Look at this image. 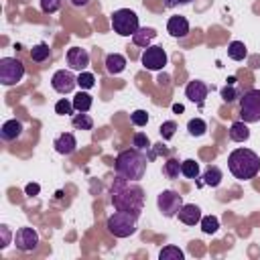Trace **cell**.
I'll use <instances>...</instances> for the list:
<instances>
[{"label":"cell","mask_w":260,"mask_h":260,"mask_svg":"<svg viewBox=\"0 0 260 260\" xmlns=\"http://www.w3.org/2000/svg\"><path fill=\"white\" fill-rule=\"evenodd\" d=\"M110 195L116 209L140 215L144 207V189L138 185V181H128L118 175L110 185Z\"/></svg>","instance_id":"6da1fadb"},{"label":"cell","mask_w":260,"mask_h":260,"mask_svg":"<svg viewBox=\"0 0 260 260\" xmlns=\"http://www.w3.org/2000/svg\"><path fill=\"white\" fill-rule=\"evenodd\" d=\"M146 165H148V156L142 150L126 148V150L118 152L114 169H116V175H120L128 181H140L146 173Z\"/></svg>","instance_id":"7a4b0ae2"},{"label":"cell","mask_w":260,"mask_h":260,"mask_svg":"<svg viewBox=\"0 0 260 260\" xmlns=\"http://www.w3.org/2000/svg\"><path fill=\"white\" fill-rule=\"evenodd\" d=\"M230 173L240 181H250L260 173V156L250 148H236L228 156Z\"/></svg>","instance_id":"3957f363"},{"label":"cell","mask_w":260,"mask_h":260,"mask_svg":"<svg viewBox=\"0 0 260 260\" xmlns=\"http://www.w3.org/2000/svg\"><path fill=\"white\" fill-rule=\"evenodd\" d=\"M136 223H138V215L130 213V211H120L116 209V213H112L106 221V228L112 236L116 238H128L136 232Z\"/></svg>","instance_id":"277c9868"},{"label":"cell","mask_w":260,"mask_h":260,"mask_svg":"<svg viewBox=\"0 0 260 260\" xmlns=\"http://www.w3.org/2000/svg\"><path fill=\"white\" fill-rule=\"evenodd\" d=\"M112 28H114V32H118L122 37L134 35L140 28L136 12L130 10V8H118V10H114L112 12Z\"/></svg>","instance_id":"5b68a950"},{"label":"cell","mask_w":260,"mask_h":260,"mask_svg":"<svg viewBox=\"0 0 260 260\" xmlns=\"http://www.w3.org/2000/svg\"><path fill=\"white\" fill-rule=\"evenodd\" d=\"M240 118L246 124L260 122V89H248L240 95Z\"/></svg>","instance_id":"8992f818"},{"label":"cell","mask_w":260,"mask_h":260,"mask_svg":"<svg viewBox=\"0 0 260 260\" xmlns=\"http://www.w3.org/2000/svg\"><path fill=\"white\" fill-rule=\"evenodd\" d=\"M24 77V65L16 57H2L0 59V81L2 85H16Z\"/></svg>","instance_id":"52a82bcc"},{"label":"cell","mask_w":260,"mask_h":260,"mask_svg":"<svg viewBox=\"0 0 260 260\" xmlns=\"http://www.w3.org/2000/svg\"><path fill=\"white\" fill-rule=\"evenodd\" d=\"M181 205H183V197H181L177 191H173V189H165V191H160L158 197H156V207H158V211H160L165 217L177 215L179 209H181Z\"/></svg>","instance_id":"ba28073f"},{"label":"cell","mask_w":260,"mask_h":260,"mask_svg":"<svg viewBox=\"0 0 260 260\" xmlns=\"http://www.w3.org/2000/svg\"><path fill=\"white\" fill-rule=\"evenodd\" d=\"M140 61H142V65H144L148 71H158V69H162V67L167 65V53H165L162 47L152 45V47H146V49H144Z\"/></svg>","instance_id":"9c48e42d"},{"label":"cell","mask_w":260,"mask_h":260,"mask_svg":"<svg viewBox=\"0 0 260 260\" xmlns=\"http://www.w3.org/2000/svg\"><path fill=\"white\" fill-rule=\"evenodd\" d=\"M75 85H77V77L67 69H59L51 77V87L59 93H71Z\"/></svg>","instance_id":"30bf717a"},{"label":"cell","mask_w":260,"mask_h":260,"mask_svg":"<svg viewBox=\"0 0 260 260\" xmlns=\"http://www.w3.org/2000/svg\"><path fill=\"white\" fill-rule=\"evenodd\" d=\"M14 246L20 252H32L39 246V234L32 228H20L14 234Z\"/></svg>","instance_id":"8fae6325"},{"label":"cell","mask_w":260,"mask_h":260,"mask_svg":"<svg viewBox=\"0 0 260 260\" xmlns=\"http://www.w3.org/2000/svg\"><path fill=\"white\" fill-rule=\"evenodd\" d=\"M65 59H67L69 69H75V71H85V67L89 65V53L87 49H81V47H71Z\"/></svg>","instance_id":"7c38bea8"},{"label":"cell","mask_w":260,"mask_h":260,"mask_svg":"<svg viewBox=\"0 0 260 260\" xmlns=\"http://www.w3.org/2000/svg\"><path fill=\"white\" fill-rule=\"evenodd\" d=\"M207 91H209L207 83H203V81H199V79L189 81L187 87H185V95H187V100L193 102V104H197V106L203 104V100L207 98Z\"/></svg>","instance_id":"4fadbf2b"},{"label":"cell","mask_w":260,"mask_h":260,"mask_svg":"<svg viewBox=\"0 0 260 260\" xmlns=\"http://www.w3.org/2000/svg\"><path fill=\"white\" fill-rule=\"evenodd\" d=\"M53 146H55V150L59 152V154H73L75 152V148H77V140H75V136L71 134V132H63V134H59L55 140H53Z\"/></svg>","instance_id":"5bb4252c"},{"label":"cell","mask_w":260,"mask_h":260,"mask_svg":"<svg viewBox=\"0 0 260 260\" xmlns=\"http://www.w3.org/2000/svg\"><path fill=\"white\" fill-rule=\"evenodd\" d=\"M177 215H179V219H181L185 225H195V223H199L201 217H203L199 205H195V203H183Z\"/></svg>","instance_id":"9a60e30c"},{"label":"cell","mask_w":260,"mask_h":260,"mask_svg":"<svg viewBox=\"0 0 260 260\" xmlns=\"http://www.w3.org/2000/svg\"><path fill=\"white\" fill-rule=\"evenodd\" d=\"M167 30L171 32V37L183 39L189 35V20L185 16H171L167 22Z\"/></svg>","instance_id":"2e32d148"},{"label":"cell","mask_w":260,"mask_h":260,"mask_svg":"<svg viewBox=\"0 0 260 260\" xmlns=\"http://www.w3.org/2000/svg\"><path fill=\"white\" fill-rule=\"evenodd\" d=\"M20 134H22V122L16 120V118L6 120V122L2 124V128H0V136H2V140H6V142L16 140Z\"/></svg>","instance_id":"e0dca14e"},{"label":"cell","mask_w":260,"mask_h":260,"mask_svg":"<svg viewBox=\"0 0 260 260\" xmlns=\"http://www.w3.org/2000/svg\"><path fill=\"white\" fill-rule=\"evenodd\" d=\"M156 37V30L154 28H150V26H140L134 35H132V43L134 45H138V47H150V41Z\"/></svg>","instance_id":"ac0fdd59"},{"label":"cell","mask_w":260,"mask_h":260,"mask_svg":"<svg viewBox=\"0 0 260 260\" xmlns=\"http://www.w3.org/2000/svg\"><path fill=\"white\" fill-rule=\"evenodd\" d=\"M106 69H108V73H112V75L122 73V71L126 69V57L120 55V53H110V55L106 57Z\"/></svg>","instance_id":"d6986e66"},{"label":"cell","mask_w":260,"mask_h":260,"mask_svg":"<svg viewBox=\"0 0 260 260\" xmlns=\"http://www.w3.org/2000/svg\"><path fill=\"white\" fill-rule=\"evenodd\" d=\"M230 138L234 142H246L250 138V130H248V124L244 120H238L230 126Z\"/></svg>","instance_id":"ffe728a7"},{"label":"cell","mask_w":260,"mask_h":260,"mask_svg":"<svg viewBox=\"0 0 260 260\" xmlns=\"http://www.w3.org/2000/svg\"><path fill=\"white\" fill-rule=\"evenodd\" d=\"M201 185H207V187H217L219 183H221V179H223V173H221V169L219 167H207L205 171H203V175H201Z\"/></svg>","instance_id":"44dd1931"},{"label":"cell","mask_w":260,"mask_h":260,"mask_svg":"<svg viewBox=\"0 0 260 260\" xmlns=\"http://www.w3.org/2000/svg\"><path fill=\"white\" fill-rule=\"evenodd\" d=\"M71 124H73L75 130H91L93 128V118L85 112H79L71 118Z\"/></svg>","instance_id":"7402d4cb"},{"label":"cell","mask_w":260,"mask_h":260,"mask_svg":"<svg viewBox=\"0 0 260 260\" xmlns=\"http://www.w3.org/2000/svg\"><path fill=\"white\" fill-rule=\"evenodd\" d=\"M246 55H248V51H246V45H244L242 41H232V43L228 45V57H230V59L242 61Z\"/></svg>","instance_id":"603a6c76"},{"label":"cell","mask_w":260,"mask_h":260,"mask_svg":"<svg viewBox=\"0 0 260 260\" xmlns=\"http://www.w3.org/2000/svg\"><path fill=\"white\" fill-rule=\"evenodd\" d=\"M91 104H93V98H91L87 91H79V93H75V98H73V108H75L77 112H87V110L91 108Z\"/></svg>","instance_id":"cb8c5ba5"},{"label":"cell","mask_w":260,"mask_h":260,"mask_svg":"<svg viewBox=\"0 0 260 260\" xmlns=\"http://www.w3.org/2000/svg\"><path fill=\"white\" fill-rule=\"evenodd\" d=\"M49 57H51V49H49L47 43H39V45H35V47L30 49V59L37 61V63H43V61H47Z\"/></svg>","instance_id":"d4e9b609"},{"label":"cell","mask_w":260,"mask_h":260,"mask_svg":"<svg viewBox=\"0 0 260 260\" xmlns=\"http://www.w3.org/2000/svg\"><path fill=\"white\" fill-rule=\"evenodd\" d=\"M187 130H189L191 136H203V134L207 132V124H205V120H201V118H191V120L187 122Z\"/></svg>","instance_id":"484cf974"},{"label":"cell","mask_w":260,"mask_h":260,"mask_svg":"<svg viewBox=\"0 0 260 260\" xmlns=\"http://www.w3.org/2000/svg\"><path fill=\"white\" fill-rule=\"evenodd\" d=\"M158 258H160V260H183L185 254H183V250L177 248V246H165V248L158 252Z\"/></svg>","instance_id":"4316f807"},{"label":"cell","mask_w":260,"mask_h":260,"mask_svg":"<svg viewBox=\"0 0 260 260\" xmlns=\"http://www.w3.org/2000/svg\"><path fill=\"white\" fill-rule=\"evenodd\" d=\"M179 173H181V162H179L177 158H167V162H165V167H162V175H165L167 179H177Z\"/></svg>","instance_id":"83f0119b"},{"label":"cell","mask_w":260,"mask_h":260,"mask_svg":"<svg viewBox=\"0 0 260 260\" xmlns=\"http://www.w3.org/2000/svg\"><path fill=\"white\" fill-rule=\"evenodd\" d=\"M181 173L187 179H197L199 177V162H195L193 158H187L181 162Z\"/></svg>","instance_id":"f1b7e54d"},{"label":"cell","mask_w":260,"mask_h":260,"mask_svg":"<svg viewBox=\"0 0 260 260\" xmlns=\"http://www.w3.org/2000/svg\"><path fill=\"white\" fill-rule=\"evenodd\" d=\"M201 230H203V234H215L217 230H219V219L215 217V215H205V217H201Z\"/></svg>","instance_id":"f546056e"},{"label":"cell","mask_w":260,"mask_h":260,"mask_svg":"<svg viewBox=\"0 0 260 260\" xmlns=\"http://www.w3.org/2000/svg\"><path fill=\"white\" fill-rule=\"evenodd\" d=\"M158 132H160V138H162V140H171V138L175 136V132H177V122H175V120L162 122L160 128H158Z\"/></svg>","instance_id":"4dcf8cb0"},{"label":"cell","mask_w":260,"mask_h":260,"mask_svg":"<svg viewBox=\"0 0 260 260\" xmlns=\"http://www.w3.org/2000/svg\"><path fill=\"white\" fill-rule=\"evenodd\" d=\"M77 85H79L81 89H91V87L95 85L93 73H89V71H79V75H77Z\"/></svg>","instance_id":"1f68e13d"},{"label":"cell","mask_w":260,"mask_h":260,"mask_svg":"<svg viewBox=\"0 0 260 260\" xmlns=\"http://www.w3.org/2000/svg\"><path fill=\"white\" fill-rule=\"evenodd\" d=\"M132 146L138 148V150H148L152 144H150V140H148V136L144 132H136L134 138H132Z\"/></svg>","instance_id":"d6a6232c"},{"label":"cell","mask_w":260,"mask_h":260,"mask_svg":"<svg viewBox=\"0 0 260 260\" xmlns=\"http://www.w3.org/2000/svg\"><path fill=\"white\" fill-rule=\"evenodd\" d=\"M63 0H41V10L45 14H55L57 10H61Z\"/></svg>","instance_id":"836d02e7"},{"label":"cell","mask_w":260,"mask_h":260,"mask_svg":"<svg viewBox=\"0 0 260 260\" xmlns=\"http://www.w3.org/2000/svg\"><path fill=\"white\" fill-rule=\"evenodd\" d=\"M219 95H221V100H223V102H234V100H238V98H240V91L234 87V83H228L225 87H221Z\"/></svg>","instance_id":"e575fe53"},{"label":"cell","mask_w":260,"mask_h":260,"mask_svg":"<svg viewBox=\"0 0 260 260\" xmlns=\"http://www.w3.org/2000/svg\"><path fill=\"white\" fill-rule=\"evenodd\" d=\"M73 102H69V100H59L57 104H55V114H59V116H67V114H73Z\"/></svg>","instance_id":"d590c367"},{"label":"cell","mask_w":260,"mask_h":260,"mask_svg":"<svg viewBox=\"0 0 260 260\" xmlns=\"http://www.w3.org/2000/svg\"><path fill=\"white\" fill-rule=\"evenodd\" d=\"M130 122H132L134 126H146V122H148L146 110H134V112L130 114Z\"/></svg>","instance_id":"8d00e7d4"},{"label":"cell","mask_w":260,"mask_h":260,"mask_svg":"<svg viewBox=\"0 0 260 260\" xmlns=\"http://www.w3.org/2000/svg\"><path fill=\"white\" fill-rule=\"evenodd\" d=\"M158 154H165V156H167V154H169V148H167V146H162V144H158L156 148H152V146H150L146 156H148V160H154Z\"/></svg>","instance_id":"74e56055"},{"label":"cell","mask_w":260,"mask_h":260,"mask_svg":"<svg viewBox=\"0 0 260 260\" xmlns=\"http://www.w3.org/2000/svg\"><path fill=\"white\" fill-rule=\"evenodd\" d=\"M39 191H41V185H39V183H28V185L24 187V193L30 195V197H32V195H39Z\"/></svg>","instance_id":"f35d334b"},{"label":"cell","mask_w":260,"mask_h":260,"mask_svg":"<svg viewBox=\"0 0 260 260\" xmlns=\"http://www.w3.org/2000/svg\"><path fill=\"white\" fill-rule=\"evenodd\" d=\"M0 232H2V248H6L8 246V242H10V230H8V225H0Z\"/></svg>","instance_id":"ab89813d"},{"label":"cell","mask_w":260,"mask_h":260,"mask_svg":"<svg viewBox=\"0 0 260 260\" xmlns=\"http://www.w3.org/2000/svg\"><path fill=\"white\" fill-rule=\"evenodd\" d=\"M191 0H165V6L167 8H175V6H179V4H189Z\"/></svg>","instance_id":"60d3db41"},{"label":"cell","mask_w":260,"mask_h":260,"mask_svg":"<svg viewBox=\"0 0 260 260\" xmlns=\"http://www.w3.org/2000/svg\"><path fill=\"white\" fill-rule=\"evenodd\" d=\"M69 2H71L75 8H83V6H87V2H89V0H69Z\"/></svg>","instance_id":"b9f144b4"},{"label":"cell","mask_w":260,"mask_h":260,"mask_svg":"<svg viewBox=\"0 0 260 260\" xmlns=\"http://www.w3.org/2000/svg\"><path fill=\"white\" fill-rule=\"evenodd\" d=\"M173 112L181 114V112H183V106H181V104H175V106H173Z\"/></svg>","instance_id":"7bdbcfd3"}]
</instances>
